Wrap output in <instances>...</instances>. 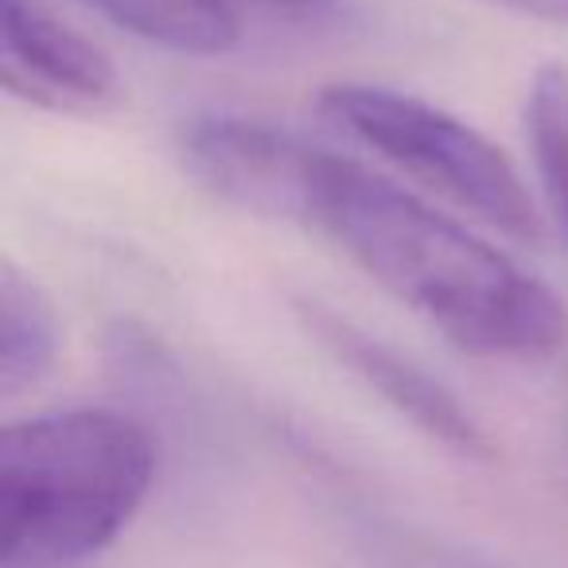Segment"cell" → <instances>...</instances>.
<instances>
[{
  "mask_svg": "<svg viewBox=\"0 0 568 568\" xmlns=\"http://www.w3.org/2000/svg\"><path fill=\"white\" fill-rule=\"evenodd\" d=\"M487 4L514 12V17L545 20V24H568V0H487Z\"/></svg>",
  "mask_w": 568,
  "mask_h": 568,
  "instance_id": "cell-10",
  "label": "cell"
},
{
  "mask_svg": "<svg viewBox=\"0 0 568 568\" xmlns=\"http://www.w3.org/2000/svg\"><path fill=\"white\" fill-rule=\"evenodd\" d=\"M296 316H301L304 332L327 351L339 366H347L366 389L382 397L389 409L402 413L409 425H417L425 436L444 444L448 452L467 459H495V444L483 433L479 420L467 413V405L444 386L440 378L405 358L378 335L358 327L355 320L339 316L320 301H293Z\"/></svg>",
  "mask_w": 568,
  "mask_h": 568,
  "instance_id": "cell-5",
  "label": "cell"
},
{
  "mask_svg": "<svg viewBox=\"0 0 568 568\" xmlns=\"http://www.w3.org/2000/svg\"><path fill=\"white\" fill-rule=\"evenodd\" d=\"M180 152L187 172L222 203L268 219H296L316 149L265 121L211 113L183 125Z\"/></svg>",
  "mask_w": 568,
  "mask_h": 568,
  "instance_id": "cell-4",
  "label": "cell"
},
{
  "mask_svg": "<svg viewBox=\"0 0 568 568\" xmlns=\"http://www.w3.org/2000/svg\"><path fill=\"white\" fill-rule=\"evenodd\" d=\"M156 479V444L125 413L67 409L0 433V568H82L118 541Z\"/></svg>",
  "mask_w": 568,
  "mask_h": 568,
  "instance_id": "cell-2",
  "label": "cell"
},
{
  "mask_svg": "<svg viewBox=\"0 0 568 568\" xmlns=\"http://www.w3.org/2000/svg\"><path fill=\"white\" fill-rule=\"evenodd\" d=\"M257 4H265L268 12H281L288 20H327L339 9V0H257Z\"/></svg>",
  "mask_w": 568,
  "mask_h": 568,
  "instance_id": "cell-11",
  "label": "cell"
},
{
  "mask_svg": "<svg viewBox=\"0 0 568 568\" xmlns=\"http://www.w3.org/2000/svg\"><path fill=\"white\" fill-rule=\"evenodd\" d=\"M113 28L180 55H222L242 24L230 0H82Z\"/></svg>",
  "mask_w": 568,
  "mask_h": 568,
  "instance_id": "cell-8",
  "label": "cell"
},
{
  "mask_svg": "<svg viewBox=\"0 0 568 568\" xmlns=\"http://www.w3.org/2000/svg\"><path fill=\"white\" fill-rule=\"evenodd\" d=\"M0 79L12 98L55 113L102 110L118 94L110 59L32 0H0Z\"/></svg>",
  "mask_w": 568,
  "mask_h": 568,
  "instance_id": "cell-6",
  "label": "cell"
},
{
  "mask_svg": "<svg viewBox=\"0 0 568 568\" xmlns=\"http://www.w3.org/2000/svg\"><path fill=\"white\" fill-rule=\"evenodd\" d=\"M316 113L327 129L371 149L487 226L518 242L541 237V219L518 168L456 113L374 82H332L316 94Z\"/></svg>",
  "mask_w": 568,
  "mask_h": 568,
  "instance_id": "cell-3",
  "label": "cell"
},
{
  "mask_svg": "<svg viewBox=\"0 0 568 568\" xmlns=\"http://www.w3.org/2000/svg\"><path fill=\"white\" fill-rule=\"evenodd\" d=\"M301 222L467 355L549 358L568 343L549 284L355 160L316 149Z\"/></svg>",
  "mask_w": 568,
  "mask_h": 568,
  "instance_id": "cell-1",
  "label": "cell"
},
{
  "mask_svg": "<svg viewBox=\"0 0 568 568\" xmlns=\"http://www.w3.org/2000/svg\"><path fill=\"white\" fill-rule=\"evenodd\" d=\"M526 141L537 180L568 237V67L549 63L534 74L526 94Z\"/></svg>",
  "mask_w": 568,
  "mask_h": 568,
  "instance_id": "cell-9",
  "label": "cell"
},
{
  "mask_svg": "<svg viewBox=\"0 0 568 568\" xmlns=\"http://www.w3.org/2000/svg\"><path fill=\"white\" fill-rule=\"evenodd\" d=\"M59 355V316L40 281L17 268V261L0 265V397L36 389L51 374Z\"/></svg>",
  "mask_w": 568,
  "mask_h": 568,
  "instance_id": "cell-7",
  "label": "cell"
}]
</instances>
